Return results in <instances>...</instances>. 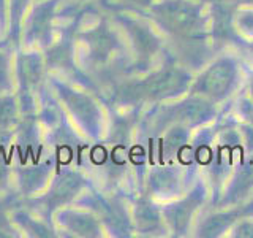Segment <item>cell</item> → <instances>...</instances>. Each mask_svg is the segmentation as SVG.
Returning a JSON list of instances; mask_svg holds the SVG:
<instances>
[{
	"label": "cell",
	"mask_w": 253,
	"mask_h": 238,
	"mask_svg": "<svg viewBox=\"0 0 253 238\" xmlns=\"http://www.w3.org/2000/svg\"><path fill=\"white\" fill-rule=\"evenodd\" d=\"M233 76V67H229L226 62H220L204 75V78L201 79V87L206 94L220 95L229 87Z\"/></svg>",
	"instance_id": "7a4b0ae2"
},
{
	"label": "cell",
	"mask_w": 253,
	"mask_h": 238,
	"mask_svg": "<svg viewBox=\"0 0 253 238\" xmlns=\"http://www.w3.org/2000/svg\"><path fill=\"white\" fill-rule=\"evenodd\" d=\"M162 16L168 26L177 32H188L198 22L196 10L185 2H174L163 6Z\"/></svg>",
	"instance_id": "6da1fadb"
}]
</instances>
